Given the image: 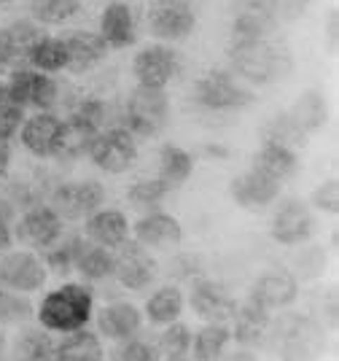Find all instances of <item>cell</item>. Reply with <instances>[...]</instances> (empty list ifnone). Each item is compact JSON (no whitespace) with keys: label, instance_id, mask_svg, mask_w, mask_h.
Instances as JSON below:
<instances>
[{"label":"cell","instance_id":"cell-1","mask_svg":"<svg viewBox=\"0 0 339 361\" xmlns=\"http://www.w3.org/2000/svg\"><path fill=\"white\" fill-rule=\"evenodd\" d=\"M229 71L253 87L275 84L294 71L291 51L266 38H235L226 49Z\"/></svg>","mask_w":339,"mask_h":361},{"label":"cell","instance_id":"cell-2","mask_svg":"<svg viewBox=\"0 0 339 361\" xmlns=\"http://www.w3.org/2000/svg\"><path fill=\"white\" fill-rule=\"evenodd\" d=\"M94 316V291L87 283H62L46 294L35 318L51 334L84 329Z\"/></svg>","mask_w":339,"mask_h":361},{"label":"cell","instance_id":"cell-3","mask_svg":"<svg viewBox=\"0 0 339 361\" xmlns=\"http://www.w3.org/2000/svg\"><path fill=\"white\" fill-rule=\"evenodd\" d=\"M269 340L281 361H318L326 350L323 326L318 324V318L304 313H288L272 321Z\"/></svg>","mask_w":339,"mask_h":361},{"label":"cell","instance_id":"cell-4","mask_svg":"<svg viewBox=\"0 0 339 361\" xmlns=\"http://www.w3.org/2000/svg\"><path fill=\"white\" fill-rule=\"evenodd\" d=\"M118 124L135 135L137 140L143 137H156L164 127L170 124V97L167 90H151V87H135L127 100L118 108Z\"/></svg>","mask_w":339,"mask_h":361},{"label":"cell","instance_id":"cell-5","mask_svg":"<svg viewBox=\"0 0 339 361\" xmlns=\"http://www.w3.org/2000/svg\"><path fill=\"white\" fill-rule=\"evenodd\" d=\"M194 103L210 114H229L253 106L256 94L229 68H210L194 81Z\"/></svg>","mask_w":339,"mask_h":361},{"label":"cell","instance_id":"cell-6","mask_svg":"<svg viewBox=\"0 0 339 361\" xmlns=\"http://www.w3.org/2000/svg\"><path fill=\"white\" fill-rule=\"evenodd\" d=\"M111 121V108L103 97H81L78 106L70 111V116L65 119V127H68V137H65V149L59 154V159L65 162H73L78 157H87L92 140L97 137L100 130L108 127Z\"/></svg>","mask_w":339,"mask_h":361},{"label":"cell","instance_id":"cell-7","mask_svg":"<svg viewBox=\"0 0 339 361\" xmlns=\"http://www.w3.org/2000/svg\"><path fill=\"white\" fill-rule=\"evenodd\" d=\"M148 32L162 44L186 41L197 27L192 0H154L146 11Z\"/></svg>","mask_w":339,"mask_h":361},{"label":"cell","instance_id":"cell-8","mask_svg":"<svg viewBox=\"0 0 339 361\" xmlns=\"http://www.w3.org/2000/svg\"><path fill=\"white\" fill-rule=\"evenodd\" d=\"M65 137H68L65 119L54 111H35L32 116H25L19 127V140L35 159H59L65 149Z\"/></svg>","mask_w":339,"mask_h":361},{"label":"cell","instance_id":"cell-9","mask_svg":"<svg viewBox=\"0 0 339 361\" xmlns=\"http://www.w3.org/2000/svg\"><path fill=\"white\" fill-rule=\"evenodd\" d=\"M87 157L100 167L103 173H111V176L127 173V170L137 162V137L130 135L121 124L105 127V130H100L97 137L92 140Z\"/></svg>","mask_w":339,"mask_h":361},{"label":"cell","instance_id":"cell-10","mask_svg":"<svg viewBox=\"0 0 339 361\" xmlns=\"http://www.w3.org/2000/svg\"><path fill=\"white\" fill-rule=\"evenodd\" d=\"M6 90L14 97L16 106H22L25 111H54L59 97V84L54 81V75L41 73L35 68H14L8 78H6Z\"/></svg>","mask_w":339,"mask_h":361},{"label":"cell","instance_id":"cell-11","mask_svg":"<svg viewBox=\"0 0 339 361\" xmlns=\"http://www.w3.org/2000/svg\"><path fill=\"white\" fill-rule=\"evenodd\" d=\"M105 202V186L94 178L65 180L57 183L51 192V208L62 216V221H78L87 219Z\"/></svg>","mask_w":339,"mask_h":361},{"label":"cell","instance_id":"cell-12","mask_svg":"<svg viewBox=\"0 0 339 361\" xmlns=\"http://www.w3.org/2000/svg\"><path fill=\"white\" fill-rule=\"evenodd\" d=\"M180 73V54L170 44H148L132 57V75L137 87L167 90V84Z\"/></svg>","mask_w":339,"mask_h":361},{"label":"cell","instance_id":"cell-13","mask_svg":"<svg viewBox=\"0 0 339 361\" xmlns=\"http://www.w3.org/2000/svg\"><path fill=\"white\" fill-rule=\"evenodd\" d=\"M156 272H159L156 259L151 256L146 245H140L132 238L127 243H121L113 251V275L111 278H116L118 286L127 288V291L148 288L156 281Z\"/></svg>","mask_w":339,"mask_h":361},{"label":"cell","instance_id":"cell-14","mask_svg":"<svg viewBox=\"0 0 339 361\" xmlns=\"http://www.w3.org/2000/svg\"><path fill=\"white\" fill-rule=\"evenodd\" d=\"M46 278H49V270L44 259L27 248H19V251L8 248L6 254H0V286L6 291L32 294L46 286Z\"/></svg>","mask_w":339,"mask_h":361},{"label":"cell","instance_id":"cell-15","mask_svg":"<svg viewBox=\"0 0 339 361\" xmlns=\"http://www.w3.org/2000/svg\"><path fill=\"white\" fill-rule=\"evenodd\" d=\"M315 235V216L312 208L304 200H296L288 197L278 205V211L272 213V221H269V238L281 245H302Z\"/></svg>","mask_w":339,"mask_h":361},{"label":"cell","instance_id":"cell-16","mask_svg":"<svg viewBox=\"0 0 339 361\" xmlns=\"http://www.w3.org/2000/svg\"><path fill=\"white\" fill-rule=\"evenodd\" d=\"M11 229H14L16 240L25 243L27 248L46 251L65 232V221L51 205H46V202L35 205L32 202V205H27V211L16 219V224Z\"/></svg>","mask_w":339,"mask_h":361},{"label":"cell","instance_id":"cell-17","mask_svg":"<svg viewBox=\"0 0 339 361\" xmlns=\"http://www.w3.org/2000/svg\"><path fill=\"white\" fill-rule=\"evenodd\" d=\"M189 307L202 321L229 324V318L235 316L237 310V300L223 283L213 281V278H199V281H194L192 291H189Z\"/></svg>","mask_w":339,"mask_h":361},{"label":"cell","instance_id":"cell-18","mask_svg":"<svg viewBox=\"0 0 339 361\" xmlns=\"http://www.w3.org/2000/svg\"><path fill=\"white\" fill-rule=\"evenodd\" d=\"M281 189H283V183H278L275 178L264 176V173L256 170V167L242 170V173L235 176L232 183H229V195H232V200H235L242 211H253V213L269 208V205L281 197Z\"/></svg>","mask_w":339,"mask_h":361},{"label":"cell","instance_id":"cell-19","mask_svg":"<svg viewBox=\"0 0 339 361\" xmlns=\"http://www.w3.org/2000/svg\"><path fill=\"white\" fill-rule=\"evenodd\" d=\"M130 238L146 245L148 251L151 248H175L183 240V226L173 213L162 211V208H151L135 221V226H130Z\"/></svg>","mask_w":339,"mask_h":361},{"label":"cell","instance_id":"cell-20","mask_svg":"<svg viewBox=\"0 0 339 361\" xmlns=\"http://www.w3.org/2000/svg\"><path fill=\"white\" fill-rule=\"evenodd\" d=\"M248 297L266 310H283V307L294 305L296 297H299V278L288 267L264 270L253 281Z\"/></svg>","mask_w":339,"mask_h":361},{"label":"cell","instance_id":"cell-21","mask_svg":"<svg viewBox=\"0 0 339 361\" xmlns=\"http://www.w3.org/2000/svg\"><path fill=\"white\" fill-rule=\"evenodd\" d=\"M59 38L68 49V68L65 71L73 75H84L94 68H100L111 54V49L105 46L103 38L92 30H68Z\"/></svg>","mask_w":339,"mask_h":361},{"label":"cell","instance_id":"cell-22","mask_svg":"<svg viewBox=\"0 0 339 361\" xmlns=\"http://www.w3.org/2000/svg\"><path fill=\"white\" fill-rule=\"evenodd\" d=\"M92 318L97 321V334L111 343L130 340L135 334H140V326H143V310L127 300L108 302L105 307L97 310V316Z\"/></svg>","mask_w":339,"mask_h":361},{"label":"cell","instance_id":"cell-23","mask_svg":"<svg viewBox=\"0 0 339 361\" xmlns=\"http://www.w3.org/2000/svg\"><path fill=\"white\" fill-rule=\"evenodd\" d=\"M97 35L105 41L111 51H121L137 44V19L135 11L121 3V0H111L100 11V25H97Z\"/></svg>","mask_w":339,"mask_h":361},{"label":"cell","instance_id":"cell-24","mask_svg":"<svg viewBox=\"0 0 339 361\" xmlns=\"http://www.w3.org/2000/svg\"><path fill=\"white\" fill-rule=\"evenodd\" d=\"M272 310L261 307L259 302H253L251 297L242 302H237L235 316L229 318L232 321V340H237L242 348H259L269 340V331H272Z\"/></svg>","mask_w":339,"mask_h":361},{"label":"cell","instance_id":"cell-25","mask_svg":"<svg viewBox=\"0 0 339 361\" xmlns=\"http://www.w3.org/2000/svg\"><path fill=\"white\" fill-rule=\"evenodd\" d=\"M84 238L103 248L116 251L121 243L130 240V221L127 216L116 208H97V211L84 219Z\"/></svg>","mask_w":339,"mask_h":361},{"label":"cell","instance_id":"cell-26","mask_svg":"<svg viewBox=\"0 0 339 361\" xmlns=\"http://www.w3.org/2000/svg\"><path fill=\"white\" fill-rule=\"evenodd\" d=\"M299 154L291 146H283V143H275V140H261V149L256 151L251 167L261 170L264 176L275 178L278 183H285L291 180L299 173Z\"/></svg>","mask_w":339,"mask_h":361},{"label":"cell","instance_id":"cell-27","mask_svg":"<svg viewBox=\"0 0 339 361\" xmlns=\"http://www.w3.org/2000/svg\"><path fill=\"white\" fill-rule=\"evenodd\" d=\"M44 35L41 30V25L38 22H32V19H16V22H8V25H3L0 27V49H3V54H6V60L8 65H25L27 60L30 49L35 46V41Z\"/></svg>","mask_w":339,"mask_h":361},{"label":"cell","instance_id":"cell-28","mask_svg":"<svg viewBox=\"0 0 339 361\" xmlns=\"http://www.w3.org/2000/svg\"><path fill=\"white\" fill-rule=\"evenodd\" d=\"M51 361H105V348L100 334L92 329L68 331L59 343H54Z\"/></svg>","mask_w":339,"mask_h":361},{"label":"cell","instance_id":"cell-29","mask_svg":"<svg viewBox=\"0 0 339 361\" xmlns=\"http://www.w3.org/2000/svg\"><path fill=\"white\" fill-rule=\"evenodd\" d=\"M288 116L299 124V130L304 135H315L323 130V124L328 121V103L326 94L321 90H307L302 92L294 100V106L288 108Z\"/></svg>","mask_w":339,"mask_h":361},{"label":"cell","instance_id":"cell-30","mask_svg":"<svg viewBox=\"0 0 339 361\" xmlns=\"http://www.w3.org/2000/svg\"><path fill=\"white\" fill-rule=\"evenodd\" d=\"M6 356L11 361H51L54 356L51 331H46L44 326H25L8 345Z\"/></svg>","mask_w":339,"mask_h":361},{"label":"cell","instance_id":"cell-31","mask_svg":"<svg viewBox=\"0 0 339 361\" xmlns=\"http://www.w3.org/2000/svg\"><path fill=\"white\" fill-rule=\"evenodd\" d=\"M183 307H186L183 291L178 286H173V283H164V286H159L146 300L143 316L154 326H167V324H173V321H178V318L183 316Z\"/></svg>","mask_w":339,"mask_h":361},{"label":"cell","instance_id":"cell-32","mask_svg":"<svg viewBox=\"0 0 339 361\" xmlns=\"http://www.w3.org/2000/svg\"><path fill=\"white\" fill-rule=\"evenodd\" d=\"M232 343L229 324H213L205 321L202 329L192 331V361H223V353Z\"/></svg>","mask_w":339,"mask_h":361},{"label":"cell","instance_id":"cell-33","mask_svg":"<svg viewBox=\"0 0 339 361\" xmlns=\"http://www.w3.org/2000/svg\"><path fill=\"white\" fill-rule=\"evenodd\" d=\"M194 173V154L186 151L178 143H164L159 149V173L156 178H162L167 183L170 192L180 189L186 180L192 178Z\"/></svg>","mask_w":339,"mask_h":361},{"label":"cell","instance_id":"cell-34","mask_svg":"<svg viewBox=\"0 0 339 361\" xmlns=\"http://www.w3.org/2000/svg\"><path fill=\"white\" fill-rule=\"evenodd\" d=\"M84 243H87L84 232H62L57 240L44 251L46 270L54 272V275H73Z\"/></svg>","mask_w":339,"mask_h":361},{"label":"cell","instance_id":"cell-35","mask_svg":"<svg viewBox=\"0 0 339 361\" xmlns=\"http://www.w3.org/2000/svg\"><path fill=\"white\" fill-rule=\"evenodd\" d=\"M27 68H35V71H41V73H62L65 68H68V49L62 44V38L59 35H49L44 32L35 46L30 49L27 60H25Z\"/></svg>","mask_w":339,"mask_h":361},{"label":"cell","instance_id":"cell-36","mask_svg":"<svg viewBox=\"0 0 339 361\" xmlns=\"http://www.w3.org/2000/svg\"><path fill=\"white\" fill-rule=\"evenodd\" d=\"M75 272L89 283H103L113 275V251L87 240L75 262Z\"/></svg>","mask_w":339,"mask_h":361},{"label":"cell","instance_id":"cell-37","mask_svg":"<svg viewBox=\"0 0 339 361\" xmlns=\"http://www.w3.org/2000/svg\"><path fill=\"white\" fill-rule=\"evenodd\" d=\"M275 27L272 11L266 6L253 3L245 11H240L235 16V38H266V32Z\"/></svg>","mask_w":339,"mask_h":361},{"label":"cell","instance_id":"cell-38","mask_svg":"<svg viewBox=\"0 0 339 361\" xmlns=\"http://www.w3.org/2000/svg\"><path fill=\"white\" fill-rule=\"evenodd\" d=\"M261 137H264V140L283 143V146H291V149H302V146H307V140H310V135H304V133L299 130V124L288 116V111H281V114H275L272 119L266 121L264 130H261Z\"/></svg>","mask_w":339,"mask_h":361},{"label":"cell","instance_id":"cell-39","mask_svg":"<svg viewBox=\"0 0 339 361\" xmlns=\"http://www.w3.org/2000/svg\"><path fill=\"white\" fill-rule=\"evenodd\" d=\"M81 11V0H30V16L38 25H59Z\"/></svg>","mask_w":339,"mask_h":361},{"label":"cell","instance_id":"cell-40","mask_svg":"<svg viewBox=\"0 0 339 361\" xmlns=\"http://www.w3.org/2000/svg\"><path fill=\"white\" fill-rule=\"evenodd\" d=\"M35 318V305L16 294V291H3L0 294V326H25Z\"/></svg>","mask_w":339,"mask_h":361},{"label":"cell","instance_id":"cell-41","mask_svg":"<svg viewBox=\"0 0 339 361\" xmlns=\"http://www.w3.org/2000/svg\"><path fill=\"white\" fill-rule=\"evenodd\" d=\"M167 195H170L167 183H164L162 178H156V176H154V178L135 180L132 186L127 189V200H130L132 205H137V208H146V211L159 208Z\"/></svg>","mask_w":339,"mask_h":361},{"label":"cell","instance_id":"cell-42","mask_svg":"<svg viewBox=\"0 0 339 361\" xmlns=\"http://www.w3.org/2000/svg\"><path fill=\"white\" fill-rule=\"evenodd\" d=\"M156 348L162 356H186L192 348V329L178 318L173 324L162 326V334L156 340Z\"/></svg>","mask_w":339,"mask_h":361},{"label":"cell","instance_id":"cell-43","mask_svg":"<svg viewBox=\"0 0 339 361\" xmlns=\"http://www.w3.org/2000/svg\"><path fill=\"white\" fill-rule=\"evenodd\" d=\"M22 121H25V108L16 106L14 97L6 90V81H0V137L14 143Z\"/></svg>","mask_w":339,"mask_h":361},{"label":"cell","instance_id":"cell-44","mask_svg":"<svg viewBox=\"0 0 339 361\" xmlns=\"http://www.w3.org/2000/svg\"><path fill=\"white\" fill-rule=\"evenodd\" d=\"M162 353L156 343H148L143 337H130V340H121L116 343V350H113V361H159Z\"/></svg>","mask_w":339,"mask_h":361},{"label":"cell","instance_id":"cell-45","mask_svg":"<svg viewBox=\"0 0 339 361\" xmlns=\"http://www.w3.org/2000/svg\"><path fill=\"white\" fill-rule=\"evenodd\" d=\"M323 270H326V251L323 248H307V251H302V254L296 256V264L291 272H294L296 278L312 281V278H318Z\"/></svg>","mask_w":339,"mask_h":361},{"label":"cell","instance_id":"cell-46","mask_svg":"<svg viewBox=\"0 0 339 361\" xmlns=\"http://www.w3.org/2000/svg\"><path fill=\"white\" fill-rule=\"evenodd\" d=\"M337 205H339V186L334 178H328L312 192V208L334 216V213H337Z\"/></svg>","mask_w":339,"mask_h":361},{"label":"cell","instance_id":"cell-47","mask_svg":"<svg viewBox=\"0 0 339 361\" xmlns=\"http://www.w3.org/2000/svg\"><path fill=\"white\" fill-rule=\"evenodd\" d=\"M8 167H11V140L0 137V180L8 176Z\"/></svg>","mask_w":339,"mask_h":361},{"label":"cell","instance_id":"cell-48","mask_svg":"<svg viewBox=\"0 0 339 361\" xmlns=\"http://www.w3.org/2000/svg\"><path fill=\"white\" fill-rule=\"evenodd\" d=\"M8 248H14V229L11 224L0 221V254H6Z\"/></svg>","mask_w":339,"mask_h":361},{"label":"cell","instance_id":"cell-49","mask_svg":"<svg viewBox=\"0 0 339 361\" xmlns=\"http://www.w3.org/2000/svg\"><path fill=\"white\" fill-rule=\"evenodd\" d=\"M6 350H8V337H6V329L0 326V361L6 359Z\"/></svg>","mask_w":339,"mask_h":361},{"label":"cell","instance_id":"cell-50","mask_svg":"<svg viewBox=\"0 0 339 361\" xmlns=\"http://www.w3.org/2000/svg\"><path fill=\"white\" fill-rule=\"evenodd\" d=\"M159 361H192V356L186 353V356H164V359H159Z\"/></svg>","mask_w":339,"mask_h":361},{"label":"cell","instance_id":"cell-51","mask_svg":"<svg viewBox=\"0 0 339 361\" xmlns=\"http://www.w3.org/2000/svg\"><path fill=\"white\" fill-rule=\"evenodd\" d=\"M8 68V60H6V54H3V49H0V73Z\"/></svg>","mask_w":339,"mask_h":361},{"label":"cell","instance_id":"cell-52","mask_svg":"<svg viewBox=\"0 0 339 361\" xmlns=\"http://www.w3.org/2000/svg\"><path fill=\"white\" fill-rule=\"evenodd\" d=\"M6 3H11V0H0V6H6Z\"/></svg>","mask_w":339,"mask_h":361},{"label":"cell","instance_id":"cell-53","mask_svg":"<svg viewBox=\"0 0 339 361\" xmlns=\"http://www.w3.org/2000/svg\"><path fill=\"white\" fill-rule=\"evenodd\" d=\"M3 291H6V288H3V286H0V294H3Z\"/></svg>","mask_w":339,"mask_h":361}]
</instances>
